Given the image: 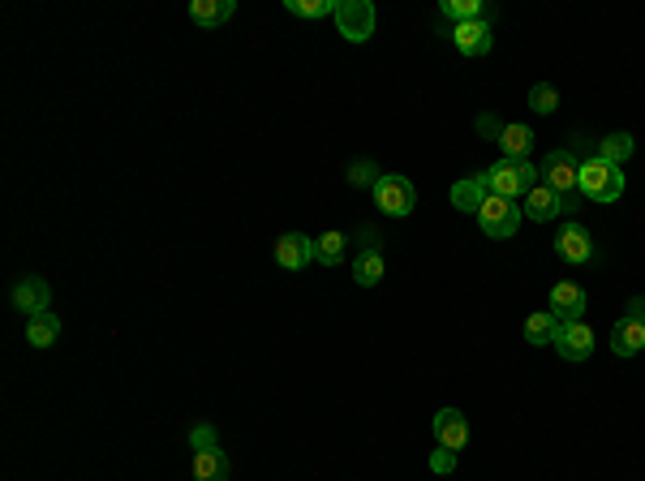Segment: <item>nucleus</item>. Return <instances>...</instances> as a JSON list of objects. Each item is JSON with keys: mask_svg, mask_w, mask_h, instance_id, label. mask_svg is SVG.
<instances>
[{"mask_svg": "<svg viewBox=\"0 0 645 481\" xmlns=\"http://www.w3.org/2000/svg\"><path fill=\"white\" fill-rule=\"evenodd\" d=\"M555 348H559V357L564 361H585L594 353V327L585 323H564L559 327V335H555Z\"/></svg>", "mask_w": 645, "mask_h": 481, "instance_id": "6e6552de", "label": "nucleus"}, {"mask_svg": "<svg viewBox=\"0 0 645 481\" xmlns=\"http://www.w3.org/2000/svg\"><path fill=\"white\" fill-rule=\"evenodd\" d=\"M336 5L340 0H289V9L293 18H327V13H336Z\"/></svg>", "mask_w": 645, "mask_h": 481, "instance_id": "a878e982", "label": "nucleus"}, {"mask_svg": "<svg viewBox=\"0 0 645 481\" xmlns=\"http://www.w3.org/2000/svg\"><path fill=\"white\" fill-rule=\"evenodd\" d=\"M611 348H615V357H637L645 348V323H641V318L624 314L620 323L611 327Z\"/></svg>", "mask_w": 645, "mask_h": 481, "instance_id": "2eb2a0df", "label": "nucleus"}, {"mask_svg": "<svg viewBox=\"0 0 645 481\" xmlns=\"http://www.w3.org/2000/svg\"><path fill=\"white\" fill-rule=\"evenodd\" d=\"M233 13H237V0H194L190 5V18L198 26H224Z\"/></svg>", "mask_w": 645, "mask_h": 481, "instance_id": "6ab92c4d", "label": "nucleus"}, {"mask_svg": "<svg viewBox=\"0 0 645 481\" xmlns=\"http://www.w3.org/2000/svg\"><path fill=\"white\" fill-rule=\"evenodd\" d=\"M521 220H525V211L516 207V202H508V198H486L482 202V211H478V224H482V232L486 237H495V241H508V237H516V228H521Z\"/></svg>", "mask_w": 645, "mask_h": 481, "instance_id": "20e7f679", "label": "nucleus"}, {"mask_svg": "<svg viewBox=\"0 0 645 481\" xmlns=\"http://www.w3.org/2000/svg\"><path fill=\"white\" fill-rule=\"evenodd\" d=\"M478 129L482 134H495V142H499V134H504V125H499L495 116H478Z\"/></svg>", "mask_w": 645, "mask_h": 481, "instance_id": "7c9ffc66", "label": "nucleus"}, {"mask_svg": "<svg viewBox=\"0 0 645 481\" xmlns=\"http://www.w3.org/2000/svg\"><path fill=\"white\" fill-rule=\"evenodd\" d=\"M581 194L590 198V202H615L624 194V172L607 164V159H598V155H585L581 159Z\"/></svg>", "mask_w": 645, "mask_h": 481, "instance_id": "7ed1b4c3", "label": "nucleus"}, {"mask_svg": "<svg viewBox=\"0 0 645 481\" xmlns=\"http://www.w3.org/2000/svg\"><path fill=\"white\" fill-rule=\"evenodd\" d=\"M499 147H504V159H529V151H534V129L529 125H504Z\"/></svg>", "mask_w": 645, "mask_h": 481, "instance_id": "4be33fe9", "label": "nucleus"}, {"mask_svg": "<svg viewBox=\"0 0 645 481\" xmlns=\"http://www.w3.org/2000/svg\"><path fill=\"white\" fill-rule=\"evenodd\" d=\"M190 443H194V451L215 447V426H194V430H190Z\"/></svg>", "mask_w": 645, "mask_h": 481, "instance_id": "c756f323", "label": "nucleus"}, {"mask_svg": "<svg viewBox=\"0 0 645 481\" xmlns=\"http://www.w3.org/2000/svg\"><path fill=\"white\" fill-rule=\"evenodd\" d=\"M435 443L448 451H461L469 443V421L461 408H439L435 413Z\"/></svg>", "mask_w": 645, "mask_h": 481, "instance_id": "4468645a", "label": "nucleus"}, {"mask_svg": "<svg viewBox=\"0 0 645 481\" xmlns=\"http://www.w3.org/2000/svg\"><path fill=\"white\" fill-rule=\"evenodd\" d=\"M13 305L26 314V318H35L43 314L52 305V284L48 280H39V275H26V280L13 284Z\"/></svg>", "mask_w": 645, "mask_h": 481, "instance_id": "9d476101", "label": "nucleus"}, {"mask_svg": "<svg viewBox=\"0 0 645 481\" xmlns=\"http://www.w3.org/2000/svg\"><path fill=\"white\" fill-rule=\"evenodd\" d=\"M529 108L542 112V116H551V112L559 108V91H555L551 82H538L534 91H529Z\"/></svg>", "mask_w": 645, "mask_h": 481, "instance_id": "bb28decb", "label": "nucleus"}, {"mask_svg": "<svg viewBox=\"0 0 645 481\" xmlns=\"http://www.w3.org/2000/svg\"><path fill=\"white\" fill-rule=\"evenodd\" d=\"M439 13L452 22H478V18H486V5L482 0H443Z\"/></svg>", "mask_w": 645, "mask_h": 481, "instance_id": "b1692460", "label": "nucleus"}, {"mask_svg": "<svg viewBox=\"0 0 645 481\" xmlns=\"http://www.w3.org/2000/svg\"><path fill=\"white\" fill-rule=\"evenodd\" d=\"M486 198H491V185H486V177H465V181L452 185V207L465 211V215H478Z\"/></svg>", "mask_w": 645, "mask_h": 481, "instance_id": "dca6fc26", "label": "nucleus"}, {"mask_svg": "<svg viewBox=\"0 0 645 481\" xmlns=\"http://www.w3.org/2000/svg\"><path fill=\"white\" fill-rule=\"evenodd\" d=\"M375 22L379 18H375V5H370V0H340L336 5V26L349 43H366L375 35Z\"/></svg>", "mask_w": 645, "mask_h": 481, "instance_id": "39448f33", "label": "nucleus"}, {"mask_svg": "<svg viewBox=\"0 0 645 481\" xmlns=\"http://www.w3.org/2000/svg\"><path fill=\"white\" fill-rule=\"evenodd\" d=\"M547 310L559 318V323H581L585 318V288L577 284H555L551 288V301H547Z\"/></svg>", "mask_w": 645, "mask_h": 481, "instance_id": "ddd939ff", "label": "nucleus"}, {"mask_svg": "<svg viewBox=\"0 0 645 481\" xmlns=\"http://www.w3.org/2000/svg\"><path fill=\"white\" fill-rule=\"evenodd\" d=\"M430 469H435L439 477H448V473L456 469V451H448V447H435V456H430Z\"/></svg>", "mask_w": 645, "mask_h": 481, "instance_id": "c85d7f7f", "label": "nucleus"}, {"mask_svg": "<svg viewBox=\"0 0 645 481\" xmlns=\"http://www.w3.org/2000/svg\"><path fill=\"white\" fill-rule=\"evenodd\" d=\"M276 262L284 271H301L314 262V237H306V232H284V237L276 241Z\"/></svg>", "mask_w": 645, "mask_h": 481, "instance_id": "f8f14e48", "label": "nucleus"}, {"mask_svg": "<svg viewBox=\"0 0 645 481\" xmlns=\"http://www.w3.org/2000/svg\"><path fill=\"white\" fill-rule=\"evenodd\" d=\"M555 254L572 262V267H585V262H594V237L581 224H564L555 237Z\"/></svg>", "mask_w": 645, "mask_h": 481, "instance_id": "0eeeda50", "label": "nucleus"}, {"mask_svg": "<svg viewBox=\"0 0 645 481\" xmlns=\"http://www.w3.org/2000/svg\"><path fill=\"white\" fill-rule=\"evenodd\" d=\"M375 207L383 211V215H409L413 207H418V189H413L405 177H379V185H375Z\"/></svg>", "mask_w": 645, "mask_h": 481, "instance_id": "423d86ee", "label": "nucleus"}, {"mask_svg": "<svg viewBox=\"0 0 645 481\" xmlns=\"http://www.w3.org/2000/svg\"><path fill=\"white\" fill-rule=\"evenodd\" d=\"M344 258V232H323L319 241H314V262H323V267H336Z\"/></svg>", "mask_w": 645, "mask_h": 481, "instance_id": "393cba45", "label": "nucleus"}, {"mask_svg": "<svg viewBox=\"0 0 645 481\" xmlns=\"http://www.w3.org/2000/svg\"><path fill=\"white\" fill-rule=\"evenodd\" d=\"M233 464L220 447H207V451H194V481H228Z\"/></svg>", "mask_w": 645, "mask_h": 481, "instance_id": "f3484780", "label": "nucleus"}, {"mask_svg": "<svg viewBox=\"0 0 645 481\" xmlns=\"http://www.w3.org/2000/svg\"><path fill=\"white\" fill-rule=\"evenodd\" d=\"M538 172H542V168H534L529 159H499V164L486 168L482 177H486V185H491L495 198L516 202V198H525L529 189L538 185Z\"/></svg>", "mask_w": 645, "mask_h": 481, "instance_id": "f257e3e1", "label": "nucleus"}, {"mask_svg": "<svg viewBox=\"0 0 645 481\" xmlns=\"http://www.w3.org/2000/svg\"><path fill=\"white\" fill-rule=\"evenodd\" d=\"M542 185H551L559 198L568 202V211H577V198H581V164L572 151H547L542 155Z\"/></svg>", "mask_w": 645, "mask_h": 481, "instance_id": "f03ea898", "label": "nucleus"}, {"mask_svg": "<svg viewBox=\"0 0 645 481\" xmlns=\"http://www.w3.org/2000/svg\"><path fill=\"white\" fill-rule=\"evenodd\" d=\"M452 39H456V48H461L465 56H486V52H491V43H495V26H491V18L456 22Z\"/></svg>", "mask_w": 645, "mask_h": 481, "instance_id": "9b49d317", "label": "nucleus"}, {"mask_svg": "<svg viewBox=\"0 0 645 481\" xmlns=\"http://www.w3.org/2000/svg\"><path fill=\"white\" fill-rule=\"evenodd\" d=\"M559 318L551 314V310H538V314H529L525 318V340L534 344V348H542V344H555V335H559Z\"/></svg>", "mask_w": 645, "mask_h": 481, "instance_id": "aec40b11", "label": "nucleus"}, {"mask_svg": "<svg viewBox=\"0 0 645 481\" xmlns=\"http://www.w3.org/2000/svg\"><path fill=\"white\" fill-rule=\"evenodd\" d=\"M26 340H31V348H52L56 340H61V318H56L52 310L26 318Z\"/></svg>", "mask_w": 645, "mask_h": 481, "instance_id": "a211bd4d", "label": "nucleus"}, {"mask_svg": "<svg viewBox=\"0 0 645 481\" xmlns=\"http://www.w3.org/2000/svg\"><path fill=\"white\" fill-rule=\"evenodd\" d=\"M521 211H525L534 224H551V220H559V215H568V202L559 198L551 185H534V189L525 194V207H521Z\"/></svg>", "mask_w": 645, "mask_h": 481, "instance_id": "1a4fd4ad", "label": "nucleus"}, {"mask_svg": "<svg viewBox=\"0 0 645 481\" xmlns=\"http://www.w3.org/2000/svg\"><path fill=\"white\" fill-rule=\"evenodd\" d=\"M383 250H379V245H370V250H362V254H357V262H353V280L357 284H362V288H375L379 280H383Z\"/></svg>", "mask_w": 645, "mask_h": 481, "instance_id": "412c9836", "label": "nucleus"}, {"mask_svg": "<svg viewBox=\"0 0 645 481\" xmlns=\"http://www.w3.org/2000/svg\"><path fill=\"white\" fill-rule=\"evenodd\" d=\"M633 151H637V142H633V134H607V138H602L598 142V159H607V164H615V168H620L624 164V159H633Z\"/></svg>", "mask_w": 645, "mask_h": 481, "instance_id": "5701e85b", "label": "nucleus"}, {"mask_svg": "<svg viewBox=\"0 0 645 481\" xmlns=\"http://www.w3.org/2000/svg\"><path fill=\"white\" fill-rule=\"evenodd\" d=\"M349 181H353V185H379V168L366 164V159H357L353 172H349Z\"/></svg>", "mask_w": 645, "mask_h": 481, "instance_id": "cd10ccee", "label": "nucleus"}]
</instances>
